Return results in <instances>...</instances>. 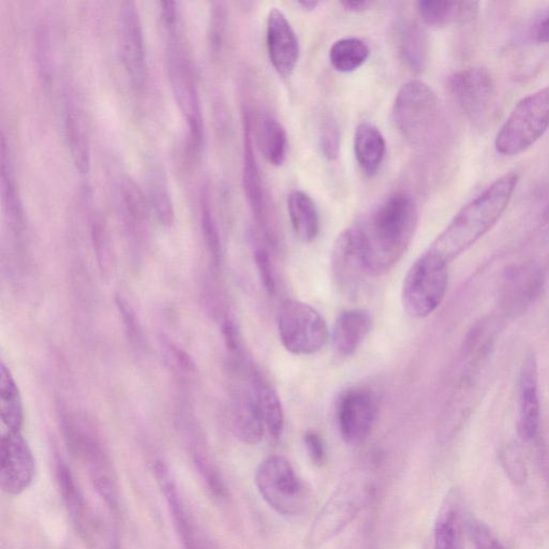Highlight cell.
I'll list each match as a JSON object with an SVG mask.
<instances>
[{
    "mask_svg": "<svg viewBox=\"0 0 549 549\" xmlns=\"http://www.w3.org/2000/svg\"><path fill=\"white\" fill-rule=\"evenodd\" d=\"M537 38L541 43H549V16L540 24Z\"/></svg>",
    "mask_w": 549,
    "mask_h": 549,
    "instance_id": "45",
    "label": "cell"
},
{
    "mask_svg": "<svg viewBox=\"0 0 549 549\" xmlns=\"http://www.w3.org/2000/svg\"><path fill=\"white\" fill-rule=\"evenodd\" d=\"M168 70L178 107L182 110L189 130L191 150L199 152L204 140V122L198 88L189 58L180 44L176 31L170 32Z\"/></svg>",
    "mask_w": 549,
    "mask_h": 549,
    "instance_id": "8",
    "label": "cell"
},
{
    "mask_svg": "<svg viewBox=\"0 0 549 549\" xmlns=\"http://www.w3.org/2000/svg\"><path fill=\"white\" fill-rule=\"evenodd\" d=\"M255 261L265 291L270 295H274L276 281L269 252L262 248L258 249L255 254Z\"/></svg>",
    "mask_w": 549,
    "mask_h": 549,
    "instance_id": "41",
    "label": "cell"
},
{
    "mask_svg": "<svg viewBox=\"0 0 549 549\" xmlns=\"http://www.w3.org/2000/svg\"><path fill=\"white\" fill-rule=\"evenodd\" d=\"M468 530L474 549H504L492 530L478 519H469Z\"/></svg>",
    "mask_w": 549,
    "mask_h": 549,
    "instance_id": "40",
    "label": "cell"
},
{
    "mask_svg": "<svg viewBox=\"0 0 549 549\" xmlns=\"http://www.w3.org/2000/svg\"><path fill=\"white\" fill-rule=\"evenodd\" d=\"M449 288V264L425 251L407 272L402 289L406 314L426 318L439 308Z\"/></svg>",
    "mask_w": 549,
    "mask_h": 549,
    "instance_id": "5",
    "label": "cell"
},
{
    "mask_svg": "<svg viewBox=\"0 0 549 549\" xmlns=\"http://www.w3.org/2000/svg\"><path fill=\"white\" fill-rule=\"evenodd\" d=\"M341 133L336 118L328 114L323 118L320 131V147L323 156L335 161L340 155Z\"/></svg>",
    "mask_w": 549,
    "mask_h": 549,
    "instance_id": "38",
    "label": "cell"
},
{
    "mask_svg": "<svg viewBox=\"0 0 549 549\" xmlns=\"http://www.w3.org/2000/svg\"><path fill=\"white\" fill-rule=\"evenodd\" d=\"M202 229L207 246H209L216 261L219 262L221 259L219 232L209 201L206 199H203L202 202Z\"/></svg>",
    "mask_w": 549,
    "mask_h": 549,
    "instance_id": "39",
    "label": "cell"
},
{
    "mask_svg": "<svg viewBox=\"0 0 549 549\" xmlns=\"http://www.w3.org/2000/svg\"><path fill=\"white\" fill-rule=\"evenodd\" d=\"M232 425L235 436L244 443L257 444L264 436L266 429L252 383L232 395Z\"/></svg>",
    "mask_w": 549,
    "mask_h": 549,
    "instance_id": "21",
    "label": "cell"
},
{
    "mask_svg": "<svg viewBox=\"0 0 549 549\" xmlns=\"http://www.w3.org/2000/svg\"><path fill=\"white\" fill-rule=\"evenodd\" d=\"M499 461L511 482L523 486L528 480V468L525 458L516 445L507 444L499 451Z\"/></svg>",
    "mask_w": 549,
    "mask_h": 549,
    "instance_id": "37",
    "label": "cell"
},
{
    "mask_svg": "<svg viewBox=\"0 0 549 549\" xmlns=\"http://www.w3.org/2000/svg\"><path fill=\"white\" fill-rule=\"evenodd\" d=\"M347 11L359 13L368 10L373 6L372 2L368 0H345V2L340 3Z\"/></svg>",
    "mask_w": 549,
    "mask_h": 549,
    "instance_id": "44",
    "label": "cell"
},
{
    "mask_svg": "<svg viewBox=\"0 0 549 549\" xmlns=\"http://www.w3.org/2000/svg\"><path fill=\"white\" fill-rule=\"evenodd\" d=\"M541 424L539 396V369L536 356L530 353L521 368L518 378L517 435L523 442L537 439Z\"/></svg>",
    "mask_w": 549,
    "mask_h": 549,
    "instance_id": "19",
    "label": "cell"
},
{
    "mask_svg": "<svg viewBox=\"0 0 549 549\" xmlns=\"http://www.w3.org/2000/svg\"><path fill=\"white\" fill-rule=\"evenodd\" d=\"M451 89L458 105L473 121H480L492 110L496 85L485 68L459 71L451 79Z\"/></svg>",
    "mask_w": 549,
    "mask_h": 549,
    "instance_id": "17",
    "label": "cell"
},
{
    "mask_svg": "<svg viewBox=\"0 0 549 549\" xmlns=\"http://www.w3.org/2000/svg\"><path fill=\"white\" fill-rule=\"evenodd\" d=\"M56 479L71 521L77 530L86 534L88 524L87 507L81 489L67 464L58 461Z\"/></svg>",
    "mask_w": 549,
    "mask_h": 549,
    "instance_id": "27",
    "label": "cell"
},
{
    "mask_svg": "<svg viewBox=\"0 0 549 549\" xmlns=\"http://www.w3.org/2000/svg\"><path fill=\"white\" fill-rule=\"evenodd\" d=\"M287 205L296 237L303 243L314 242L320 233V217L313 199L302 190H294L288 197Z\"/></svg>",
    "mask_w": 549,
    "mask_h": 549,
    "instance_id": "25",
    "label": "cell"
},
{
    "mask_svg": "<svg viewBox=\"0 0 549 549\" xmlns=\"http://www.w3.org/2000/svg\"><path fill=\"white\" fill-rule=\"evenodd\" d=\"M418 226V207L406 192L385 201L366 230H362L367 274L392 271L409 248Z\"/></svg>",
    "mask_w": 549,
    "mask_h": 549,
    "instance_id": "2",
    "label": "cell"
},
{
    "mask_svg": "<svg viewBox=\"0 0 549 549\" xmlns=\"http://www.w3.org/2000/svg\"><path fill=\"white\" fill-rule=\"evenodd\" d=\"M487 365L463 368L455 390L437 426V440L441 444L452 441L465 426L484 390V373Z\"/></svg>",
    "mask_w": 549,
    "mask_h": 549,
    "instance_id": "10",
    "label": "cell"
},
{
    "mask_svg": "<svg viewBox=\"0 0 549 549\" xmlns=\"http://www.w3.org/2000/svg\"><path fill=\"white\" fill-rule=\"evenodd\" d=\"M331 269L339 292L348 299L356 298L364 275H368L361 229H348L337 237L332 251Z\"/></svg>",
    "mask_w": 549,
    "mask_h": 549,
    "instance_id": "12",
    "label": "cell"
},
{
    "mask_svg": "<svg viewBox=\"0 0 549 549\" xmlns=\"http://www.w3.org/2000/svg\"><path fill=\"white\" fill-rule=\"evenodd\" d=\"M2 197L9 220L20 226L22 222V206L14 183L6 137H2Z\"/></svg>",
    "mask_w": 549,
    "mask_h": 549,
    "instance_id": "34",
    "label": "cell"
},
{
    "mask_svg": "<svg viewBox=\"0 0 549 549\" xmlns=\"http://www.w3.org/2000/svg\"><path fill=\"white\" fill-rule=\"evenodd\" d=\"M373 328L372 316L364 309H350L341 313L333 328V346L339 355H353Z\"/></svg>",
    "mask_w": 549,
    "mask_h": 549,
    "instance_id": "23",
    "label": "cell"
},
{
    "mask_svg": "<svg viewBox=\"0 0 549 549\" xmlns=\"http://www.w3.org/2000/svg\"><path fill=\"white\" fill-rule=\"evenodd\" d=\"M379 398L370 390L356 389L341 396L337 405V423L341 437L359 444L372 433L379 414Z\"/></svg>",
    "mask_w": 549,
    "mask_h": 549,
    "instance_id": "15",
    "label": "cell"
},
{
    "mask_svg": "<svg viewBox=\"0 0 549 549\" xmlns=\"http://www.w3.org/2000/svg\"><path fill=\"white\" fill-rule=\"evenodd\" d=\"M518 182L514 172L499 177L457 213L426 251L448 264L465 254L506 212Z\"/></svg>",
    "mask_w": 549,
    "mask_h": 549,
    "instance_id": "1",
    "label": "cell"
},
{
    "mask_svg": "<svg viewBox=\"0 0 549 549\" xmlns=\"http://www.w3.org/2000/svg\"><path fill=\"white\" fill-rule=\"evenodd\" d=\"M277 328L281 344L295 355L319 352L330 339L328 323L313 306L294 300L281 304Z\"/></svg>",
    "mask_w": 549,
    "mask_h": 549,
    "instance_id": "7",
    "label": "cell"
},
{
    "mask_svg": "<svg viewBox=\"0 0 549 549\" xmlns=\"http://www.w3.org/2000/svg\"><path fill=\"white\" fill-rule=\"evenodd\" d=\"M154 472L184 549H210L204 542L194 518L189 514L168 466L165 463L157 462Z\"/></svg>",
    "mask_w": 549,
    "mask_h": 549,
    "instance_id": "20",
    "label": "cell"
},
{
    "mask_svg": "<svg viewBox=\"0 0 549 549\" xmlns=\"http://www.w3.org/2000/svg\"><path fill=\"white\" fill-rule=\"evenodd\" d=\"M37 59L41 77L48 82L51 79L50 39L46 29L42 28L37 38Z\"/></svg>",
    "mask_w": 549,
    "mask_h": 549,
    "instance_id": "42",
    "label": "cell"
},
{
    "mask_svg": "<svg viewBox=\"0 0 549 549\" xmlns=\"http://www.w3.org/2000/svg\"><path fill=\"white\" fill-rule=\"evenodd\" d=\"M266 432L278 441L284 435L285 414L280 398L271 385L259 376L252 378Z\"/></svg>",
    "mask_w": 549,
    "mask_h": 549,
    "instance_id": "28",
    "label": "cell"
},
{
    "mask_svg": "<svg viewBox=\"0 0 549 549\" xmlns=\"http://www.w3.org/2000/svg\"><path fill=\"white\" fill-rule=\"evenodd\" d=\"M266 47L275 71L280 77L290 78L300 61V41L286 14L278 8H272L267 16Z\"/></svg>",
    "mask_w": 549,
    "mask_h": 549,
    "instance_id": "18",
    "label": "cell"
},
{
    "mask_svg": "<svg viewBox=\"0 0 549 549\" xmlns=\"http://www.w3.org/2000/svg\"><path fill=\"white\" fill-rule=\"evenodd\" d=\"M65 131L74 166L81 174H87L91 169V147L85 127L76 111L67 112Z\"/></svg>",
    "mask_w": 549,
    "mask_h": 549,
    "instance_id": "33",
    "label": "cell"
},
{
    "mask_svg": "<svg viewBox=\"0 0 549 549\" xmlns=\"http://www.w3.org/2000/svg\"><path fill=\"white\" fill-rule=\"evenodd\" d=\"M397 48L403 62L414 71L423 69L427 58V41L419 25L405 22L397 32Z\"/></svg>",
    "mask_w": 549,
    "mask_h": 549,
    "instance_id": "30",
    "label": "cell"
},
{
    "mask_svg": "<svg viewBox=\"0 0 549 549\" xmlns=\"http://www.w3.org/2000/svg\"><path fill=\"white\" fill-rule=\"evenodd\" d=\"M118 200L131 224L140 225L147 215L146 198L139 186L130 178H124L118 187Z\"/></svg>",
    "mask_w": 549,
    "mask_h": 549,
    "instance_id": "35",
    "label": "cell"
},
{
    "mask_svg": "<svg viewBox=\"0 0 549 549\" xmlns=\"http://www.w3.org/2000/svg\"><path fill=\"white\" fill-rule=\"evenodd\" d=\"M304 444L310 461L317 466H322L326 459V450L322 438L313 430H308L304 435Z\"/></svg>",
    "mask_w": 549,
    "mask_h": 549,
    "instance_id": "43",
    "label": "cell"
},
{
    "mask_svg": "<svg viewBox=\"0 0 549 549\" xmlns=\"http://www.w3.org/2000/svg\"><path fill=\"white\" fill-rule=\"evenodd\" d=\"M370 56L368 44L350 37L337 40L330 49L332 67L340 73H351L361 68Z\"/></svg>",
    "mask_w": 549,
    "mask_h": 549,
    "instance_id": "32",
    "label": "cell"
},
{
    "mask_svg": "<svg viewBox=\"0 0 549 549\" xmlns=\"http://www.w3.org/2000/svg\"><path fill=\"white\" fill-rule=\"evenodd\" d=\"M418 10L424 23L443 27L470 20L478 11V3L423 0L418 3Z\"/></svg>",
    "mask_w": 549,
    "mask_h": 549,
    "instance_id": "26",
    "label": "cell"
},
{
    "mask_svg": "<svg viewBox=\"0 0 549 549\" xmlns=\"http://www.w3.org/2000/svg\"><path fill=\"white\" fill-rule=\"evenodd\" d=\"M298 5L305 11H314L320 3L316 2V0H303V2H299Z\"/></svg>",
    "mask_w": 549,
    "mask_h": 549,
    "instance_id": "46",
    "label": "cell"
},
{
    "mask_svg": "<svg viewBox=\"0 0 549 549\" xmlns=\"http://www.w3.org/2000/svg\"><path fill=\"white\" fill-rule=\"evenodd\" d=\"M549 129V86L519 101L498 132L497 153L522 154L536 144Z\"/></svg>",
    "mask_w": 549,
    "mask_h": 549,
    "instance_id": "4",
    "label": "cell"
},
{
    "mask_svg": "<svg viewBox=\"0 0 549 549\" xmlns=\"http://www.w3.org/2000/svg\"><path fill=\"white\" fill-rule=\"evenodd\" d=\"M545 284L540 266L532 263L509 267L502 277L499 303L504 315L517 317L539 298Z\"/></svg>",
    "mask_w": 549,
    "mask_h": 549,
    "instance_id": "14",
    "label": "cell"
},
{
    "mask_svg": "<svg viewBox=\"0 0 549 549\" xmlns=\"http://www.w3.org/2000/svg\"><path fill=\"white\" fill-rule=\"evenodd\" d=\"M118 47L123 66L137 87H142L146 80V53L143 28L137 5L124 2L118 14Z\"/></svg>",
    "mask_w": 549,
    "mask_h": 549,
    "instance_id": "16",
    "label": "cell"
},
{
    "mask_svg": "<svg viewBox=\"0 0 549 549\" xmlns=\"http://www.w3.org/2000/svg\"><path fill=\"white\" fill-rule=\"evenodd\" d=\"M2 399L0 414L8 432L20 433L24 424V410L21 394L16 381L5 364L2 365Z\"/></svg>",
    "mask_w": 549,
    "mask_h": 549,
    "instance_id": "31",
    "label": "cell"
},
{
    "mask_svg": "<svg viewBox=\"0 0 549 549\" xmlns=\"http://www.w3.org/2000/svg\"><path fill=\"white\" fill-rule=\"evenodd\" d=\"M163 181L165 180L158 173L152 176L148 185V199L160 224L171 226L174 219L173 203L166 182Z\"/></svg>",
    "mask_w": 549,
    "mask_h": 549,
    "instance_id": "36",
    "label": "cell"
},
{
    "mask_svg": "<svg viewBox=\"0 0 549 549\" xmlns=\"http://www.w3.org/2000/svg\"><path fill=\"white\" fill-rule=\"evenodd\" d=\"M462 497L458 489L445 496L434 528V549H465Z\"/></svg>",
    "mask_w": 549,
    "mask_h": 549,
    "instance_id": "22",
    "label": "cell"
},
{
    "mask_svg": "<svg viewBox=\"0 0 549 549\" xmlns=\"http://www.w3.org/2000/svg\"><path fill=\"white\" fill-rule=\"evenodd\" d=\"M255 484L263 500L280 515L298 516L307 506L305 485L283 456L265 458L256 470Z\"/></svg>",
    "mask_w": 549,
    "mask_h": 549,
    "instance_id": "6",
    "label": "cell"
},
{
    "mask_svg": "<svg viewBox=\"0 0 549 549\" xmlns=\"http://www.w3.org/2000/svg\"><path fill=\"white\" fill-rule=\"evenodd\" d=\"M244 191L254 215L257 226L264 234L267 242L273 246L278 245V231L276 217L267 197L262 176L252 146L251 117L246 111L244 114Z\"/></svg>",
    "mask_w": 549,
    "mask_h": 549,
    "instance_id": "11",
    "label": "cell"
},
{
    "mask_svg": "<svg viewBox=\"0 0 549 549\" xmlns=\"http://www.w3.org/2000/svg\"><path fill=\"white\" fill-rule=\"evenodd\" d=\"M258 142L267 162L274 167L284 165L288 153L286 129L274 117L263 115L258 126Z\"/></svg>",
    "mask_w": 549,
    "mask_h": 549,
    "instance_id": "29",
    "label": "cell"
},
{
    "mask_svg": "<svg viewBox=\"0 0 549 549\" xmlns=\"http://www.w3.org/2000/svg\"><path fill=\"white\" fill-rule=\"evenodd\" d=\"M373 493V479L364 470L351 472L318 513L308 537V549H319L349 526Z\"/></svg>",
    "mask_w": 549,
    "mask_h": 549,
    "instance_id": "3",
    "label": "cell"
},
{
    "mask_svg": "<svg viewBox=\"0 0 549 549\" xmlns=\"http://www.w3.org/2000/svg\"><path fill=\"white\" fill-rule=\"evenodd\" d=\"M353 148L360 169L365 175L374 176L387 153V142L381 131L372 123L360 124L354 132Z\"/></svg>",
    "mask_w": 549,
    "mask_h": 549,
    "instance_id": "24",
    "label": "cell"
},
{
    "mask_svg": "<svg viewBox=\"0 0 549 549\" xmlns=\"http://www.w3.org/2000/svg\"><path fill=\"white\" fill-rule=\"evenodd\" d=\"M113 549H121V548H120V546L115 545V546L113 547Z\"/></svg>",
    "mask_w": 549,
    "mask_h": 549,
    "instance_id": "47",
    "label": "cell"
},
{
    "mask_svg": "<svg viewBox=\"0 0 549 549\" xmlns=\"http://www.w3.org/2000/svg\"><path fill=\"white\" fill-rule=\"evenodd\" d=\"M438 110V97L419 80L405 83L399 89L393 106V120L411 145L421 144L432 126Z\"/></svg>",
    "mask_w": 549,
    "mask_h": 549,
    "instance_id": "9",
    "label": "cell"
},
{
    "mask_svg": "<svg viewBox=\"0 0 549 549\" xmlns=\"http://www.w3.org/2000/svg\"><path fill=\"white\" fill-rule=\"evenodd\" d=\"M35 458L28 442L20 433L8 432L0 444V484L10 496L23 494L34 482Z\"/></svg>",
    "mask_w": 549,
    "mask_h": 549,
    "instance_id": "13",
    "label": "cell"
}]
</instances>
